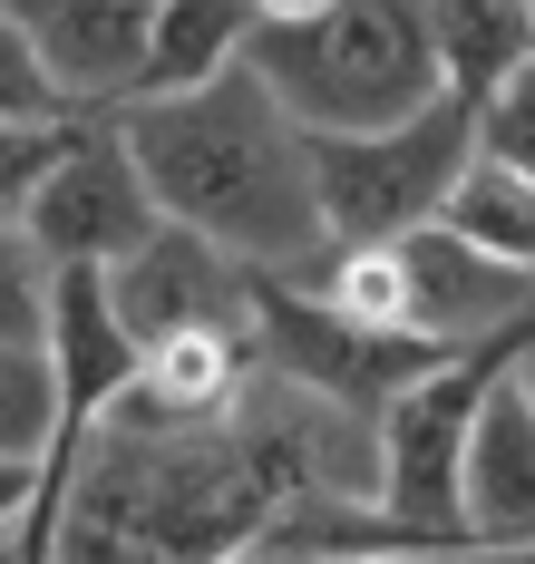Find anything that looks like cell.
I'll list each match as a JSON object with an SVG mask.
<instances>
[{
	"instance_id": "1",
	"label": "cell",
	"mask_w": 535,
	"mask_h": 564,
	"mask_svg": "<svg viewBox=\"0 0 535 564\" xmlns=\"http://www.w3.org/2000/svg\"><path fill=\"white\" fill-rule=\"evenodd\" d=\"M137 166L156 185V205L176 225L215 234L253 273L283 263H321L331 225H321V185H312V127H302L263 68L234 58L205 88H166V98H127L118 108Z\"/></svg>"
},
{
	"instance_id": "2",
	"label": "cell",
	"mask_w": 535,
	"mask_h": 564,
	"mask_svg": "<svg viewBox=\"0 0 535 564\" xmlns=\"http://www.w3.org/2000/svg\"><path fill=\"white\" fill-rule=\"evenodd\" d=\"M243 58L263 68V88L312 127H390V117L428 108L448 88V58H438V20L428 0H331L312 20H263Z\"/></svg>"
},
{
	"instance_id": "3",
	"label": "cell",
	"mask_w": 535,
	"mask_h": 564,
	"mask_svg": "<svg viewBox=\"0 0 535 564\" xmlns=\"http://www.w3.org/2000/svg\"><path fill=\"white\" fill-rule=\"evenodd\" d=\"M468 156H477V98H458V88H438L428 108L390 117V127L312 137V185H321L331 243H400L448 205Z\"/></svg>"
},
{
	"instance_id": "4",
	"label": "cell",
	"mask_w": 535,
	"mask_h": 564,
	"mask_svg": "<svg viewBox=\"0 0 535 564\" xmlns=\"http://www.w3.org/2000/svg\"><path fill=\"white\" fill-rule=\"evenodd\" d=\"M253 360L351 399V409H380L390 390H410L418 370L448 360V350L418 340V332H370L351 312H331V292L312 273H253Z\"/></svg>"
},
{
	"instance_id": "5",
	"label": "cell",
	"mask_w": 535,
	"mask_h": 564,
	"mask_svg": "<svg viewBox=\"0 0 535 564\" xmlns=\"http://www.w3.org/2000/svg\"><path fill=\"white\" fill-rule=\"evenodd\" d=\"M156 225H166V205H156V185L137 166L118 108H108V117H78V137L59 147V166L40 175L20 234H30L50 263H118V253H137Z\"/></svg>"
},
{
	"instance_id": "6",
	"label": "cell",
	"mask_w": 535,
	"mask_h": 564,
	"mask_svg": "<svg viewBox=\"0 0 535 564\" xmlns=\"http://www.w3.org/2000/svg\"><path fill=\"white\" fill-rule=\"evenodd\" d=\"M108 302L137 332V350L146 340H176V332H243L253 340V263L225 253L215 234L176 225V215L146 234L137 253L108 263Z\"/></svg>"
},
{
	"instance_id": "7",
	"label": "cell",
	"mask_w": 535,
	"mask_h": 564,
	"mask_svg": "<svg viewBox=\"0 0 535 564\" xmlns=\"http://www.w3.org/2000/svg\"><path fill=\"white\" fill-rule=\"evenodd\" d=\"M400 263H410V332L438 350H487L496 332H516L535 312V273L477 253L468 234H448L438 215L400 234Z\"/></svg>"
},
{
	"instance_id": "8",
	"label": "cell",
	"mask_w": 535,
	"mask_h": 564,
	"mask_svg": "<svg viewBox=\"0 0 535 564\" xmlns=\"http://www.w3.org/2000/svg\"><path fill=\"white\" fill-rule=\"evenodd\" d=\"M146 10H156V0H0V20L30 30L40 68H50L88 117L127 108V98L146 88Z\"/></svg>"
},
{
	"instance_id": "9",
	"label": "cell",
	"mask_w": 535,
	"mask_h": 564,
	"mask_svg": "<svg viewBox=\"0 0 535 564\" xmlns=\"http://www.w3.org/2000/svg\"><path fill=\"white\" fill-rule=\"evenodd\" d=\"M468 535L477 545H535V399L516 360L487 380L468 429Z\"/></svg>"
},
{
	"instance_id": "10",
	"label": "cell",
	"mask_w": 535,
	"mask_h": 564,
	"mask_svg": "<svg viewBox=\"0 0 535 564\" xmlns=\"http://www.w3.org/2000/svg\"><path fill=\"white\" fill-rule=\"evenodd\" d=\"M253 0H156L146 10V88L137 98H166V88H205L215 68H234L253 40Z\"/></svg>"
},
{
	"instance_id": "11",
	"label": "cell",
	"mask_w": 535,
	"mask_h": 564,
	"mask_svg": "<svg viewBox=\"0 0 535 564\" xmlns=\"http://www.w3.org/2000/svg\"><path fill=\"white\" fill-rule=\"evenodd\" d=\"M438 20V58H448V88L458 98H496V78H516L535 58V0H428Z\"/></svg>"
},
{
	"instance_id": "12",
	"label": "cell",
	"mask_w": 535,
	"mask_h": 564,
	"mask_svg": "<svg viewBox=\"0 0 535 564\" xmlns=\"http://www.w3.org/2000/svg\"><path fill=\"white\" fill-rule=\"evenodd\" d=\"M438 225L468 234L477 253H496V263L535 273V175L477 147L468 166H458V185H448V205H438Z\"/></svg>"
},
{
	"instance_id": "13",
	"label": "cell",
	"mask_w": 535,
	"mask_h": 564,
	"mask_svg": "<svg viewBox=\"0 0 535 564\" xmlns=\"http://www.w3.org/2000/svg\"><path fill=\"white\" fill-rule=\"evenodd\" d=\"M50 419H59V380H50V340H0V457L50 448Z\"/></svg>"
},
{
	"instance_id": "14",
	"label": "cell",
	"mask_w": 535,
	"mask_h": 564,
	"mask_svg": "<svg viewBox=\"0 0 535 564\" xmlns=\"http://www.w3.org/2000/svg\"><path fill=\"white\" fill-rule=\"evenodd\" d=\"M68 137H78V117H0V225H30V195L59 166Z\"/></svg>"
},
{
	"instance_id": "15",
	"label": "cell",
	"mask_w": 535,
	"mask_h": 564,
	"mask_svg": "<svg viewBox=\"0 0 535 564\" xmlns=\"http://www.w3.org/2000/svg\"><path fill=\"white\" fill-rule=\"evenodd\" d=\"M50 253L30 243L20 225H0V340H40L50 332Z\"/></svg>"
},
{
	"instance_id": "16",
	"label": "cell",
	"mask_w": 535,
	"mask_h": 564,
	"mask_svg": "<svg viewBox=\"0 0 535 564\" xmlns=\"http://www.w3.org/2000/svg\"><path fill=\"white\" fill-rule=\"evenodd\" d=\"M0 117H88L59 78L40 68V50H30L20 20H0Z\"/></svg>"
},
{
	"instance_id": "17",
	"label": "cell",
	"mask_w": 535,
	"mask_h": 564,
	"mask_svg": "<svg viewBox=\"0 0 535 564\" xmlns=\"http://www.w3.org/2000/svg\"><path fill=\"white\" fill-rule=\"evenodd\" d=\"M477 147L535 175V58L516 68V78H496V98L477 108Z\"/></svg>"
},
{
	"instance_id": "18",
	"label": "cell",
	"mask_w": 535,
	"mask_h": 564,
	"mask_svg": "<svg viewBox=\"0 0 535 564\" xmlns=\"http://www.w3.org/2000/svg\"><path fill=\"white\" fill-rule=\"evenodd\" d=\"M438 564H535V545H468V555H438Z\"/></svg>"
},
{
	"instance_id": "19",
	"label": "cell",
	"mask_w": 535,
	"mask_h": 564,
	"mask_svg": "<svg viewBox=\"0 0 535 564\" xmlns=\"http://www.w3.org/2000/svg\"><path fill=\"white\" fill-rule=\"evenodd\" d=\"M253 10H263V20H312V10H331V0H253ZM263 20H253V30H263Z\"/></svg>"
},
{
	"instance_id": "20",
	"label": "cell",
	"mask_w": 535,
	"mask_h": 564,
	"mask_svg": "<svg viewBox=\"0 0 535 564\" xmlns=\"http://www.w3.org/2000/svg\"><path fill=\"white\" fill-rule=\"evenodd\" d=\"M516 380H526V399H535V340H526V350H516Z\"/></svg>"
},
{
	"instance_id": "21",
	"label": "cell",
	"mask_w": 535,
	"mask_h": 564,
	"mask_svg": "<svg viewBox=\"0 0 535 564\" xmlns=\"http://www.w3.org/2000/svg\"><path fill=\"white\" fill-rule=\"evenodd\" d=\"M0 564H20V555H10V535H0Z\"/></svg>"
},
{
	"instance_id": "22",
	"label": "cell",
	"mask_w": 535,
	"mask_h": 564,
	"mask_svg": "<svg viewBox=\"0 0 535 564\" xmlns=\"http://www.w3.org/2000/svg\"><path fill=\"white\" fill-rule=\"evenodd\" d=\"M225 564H263V555H225Z\"/></svg>"
}]
</instances>
